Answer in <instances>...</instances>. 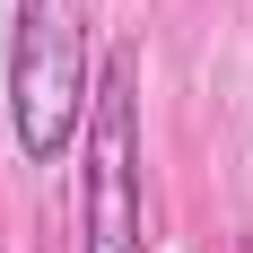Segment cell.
<instances>
[{"mask_svg": "<svg viewBox=\"0 0 253 253\" xmlns=\"http://www.w3.org/2000/svg\"><path fill=\"white\" fill-rule=\"evenodd\" d=\"M79 157H87L79 253H149V192H140V61H131V52L96 61L87 123H79Z\"/></svg>", "mask_w": 253, "mask_h": 253, "instance_id": "cell-2", "label": "cell"}, {"mask_svg": "<svg viewBox=\"0 0 253 253\" xmlns=\"http://www.w3.org/2000/svg\"><path fill=\"white\" fill-rule=\"evenodd\" d=\"M87 9L96 0H18V18H9V131H18L26 166H52L79 149L87 87H96Z\"/></svg>", "mask_w": 253, "mask_h": 253, "instance_id": "cell-1", "label": "cell"}]
</instances>
